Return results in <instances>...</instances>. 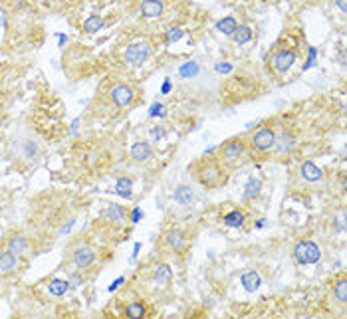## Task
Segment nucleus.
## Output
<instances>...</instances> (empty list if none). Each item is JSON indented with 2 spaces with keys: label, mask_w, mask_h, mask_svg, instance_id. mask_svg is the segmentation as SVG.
<instances>
[{
  "label": "nucleus",
  "mask_w": 347,
  "mask_h": 319,
  "mask_svg": "<svg viewBox=\"0 0 347 319\" xmlns=\"http://www.w3.org/2000/svg\"><path fill=\"white\" fill-rule=\"evenodd\" d=\"M197 179L201 181V184L203 186H207V188H216V186H220L222 182H224V171L220 169V165L216 163V161H203L201 165H199V169H197Z\"/></svg>",
  "instance_id": "obj_1"
},
{
  "label": "nucleus",
  "mask_w": 347,
  "mask_h": 319,
  "mask_svg": "<svg viewBox=\"0 0 347 319\" xmlns=\"http://www.w3.org/2000/svg\"><path fill=\"white\" fill-rule=\"evenodd\" d=\"M294 258L298 264L312 266V264H318L322 260V250L318 244H314L310 240H301L294 246Z\"/></svg>",
  "instance_id": "obj_2"
},
{
  "label": "nucleus",
  "mask_w": 347,
  "mask_h": 319,
  "mask_svg": "<svg viewBox=\"0 0 347 319\" xmlns=\"http://www.w3.org/2000/svg\"><path fill=\"white\" fill-rule=\"evenodd\" d=\"M147 58H149V44L147 42H135V44L127 46V50H125V62L133 68L143 66Z\"/></svg>",
  "instance_id": "obj_3"
},
{
  "label": "nucleus",
  "mask_w": 347,
  "mask_h": 319,
  "mask_svg": "<svg viewBox=\"0 0 347 319\" xmlns=\"http://www.w3.org/2000/svg\"><path fill=\"white\" fill-rule=\"evenodd\" d=\"M71 260L80 270H88L95 264V250L88 244H80L71 250Z\"/></svg>",
  "instance_id": "obj_4"
},
{
  "label": "nucleus",
  "mask_w": 347,
  "mask_h": 319,
  "mask_svg": "<svg viewBox=\"0 0 347 319\" xmlns=\"http://www.w3.org/2000/svg\"><path fill=\"white\" fill-rule=\"evenodd\" d=\"M109 95H111V101L115 103L117 107H127V105H131L133 99H135V91H133V88H129V86H125V84H117V86H113Z\"/></svg>",
  "instance_id": "obj_5"
},
{
  "label": "nucleus",
  "mask_w": 347,
  "mask_h": 319,
  "mask_svg": "<svg viewBox=\"0 0 347 319\" xmlns=\"http://www.w3.org/2000/svg\"><path fill=\"white\" fill-rule=\"evenodd\" d=\"M244 155V141L242 139H232L222 147V161L226 165H236Z\"/></svg>",
  "instance_id": "obj_6"
},
{
  "label": "nucleus",
  "mask_w": 347,
  "mask_h": 319,
  "mask_svg": "<svg viewBox=\"0 0 347 319\" xmlns=\"http://www.w3.org/2000/svg\"><path fill=\"white\" fill-rule=\"evenodd\" d=\"M294 64H296V52L294 50H280L272 58V68L278 73H286Z\"/></svg>",
  "instance_id": "obj_7"
},
{
  "label": "nucleus",
  "mask_w": 347,
  "mask_h": 319,
  "mask_svg": "<svg viewBox=\"0 0 347 319\" xmlns=\"http://www.w3.org/2000/svg\"><path fill=\"white\" fill-rule=\"evenodd\" d=\"M274 141H276V133L272 129H260L252 137V147L256 151H270L274 147Z\"/></svg>",
  "instance_id": "obj_8"
},
{
  "label": "nucleus",
  "mask_w": 347,
  "mask_h": 319,
  "mask_svg": "<svg viewBox=\"0 0 347 319\" xmlns=\"http://www.w3.org/2000/svg\"><path fill=\"white\" fill-rule=\"evenodd\" d=\"M296 147V137L292 135L290 131H282L280 135H276V141H274V149H276L280 155H288L292 153Z\"/></svg>",
  "instance_id": "obj_9"
},
{
  "label": "nucleus",
  "mask_w": 347,
  "mask_h": 319,
  "mask_svg": "<svg viewBox=\"0 0 347 319\" xmlns=\"http://www.w3.org/2000/svg\"><path fill=\"white\" fill-rule=\"evenodd\" d=\"M129 155H131V159L137 161V163H145V161L151 159L153 149H151V145H149L147 141H137V143H133V145H131Z\"/></svg>",
  "instance_id": "obj_10"
},
{
  "label": "nucleus",
  "mask_w": 347,
  "mask_h": 319,
  "mask_svg": "<svg viewBox=\"0 0 347 319\" xmlns=\"http://www.w3.org/2000/svg\"><path fill=\"white\" fill-rule=\"evenodd\" d=\"M141 14L145 18H159L163 14L161 0H141Z\"/></svg>",
  "instance_id": "obj_11"
},
{
  "label": "nucleus",
  "mask_w": 347,
  "mask_h": 319,
  "mask_svg": "<svg viewBox=\"0 0 347 319\" xmlns=\"http://www.w3.org/2000/svg\"><path fill=\"white\" fill-rule=\"evenodd\" d=\"M300 173H301V177H303L307 182H318V181H322V179H324L322 169H320L318 165H314L312 161H305V163L301 165Z\"/></svg>",
  "instance_id": "obj_12"
},
{
  "label": "nucleus",
  "mask_w": 347,
  "mask_h": 319,
  "mask_svg": "<svg viewBox=\"0 0 347 319\" xmlns=\"http://www.w3.org/2000/svg\"><path fill=\"white\" fill-rule=\"evenodd\" d=\"M16 268H18V256L12 254L10 250L2 252L0 254V272L10 273V272H16Z\"/></svg>",
  "instance_id": "obj_13"
},
{
  "label": "nucleus",
  "mask_w": 347,
  "mask_h": 319,
  "mask_svg": "<svg viewBox=\"0 0 347 319\" xmlns=\"http://www.w3.org/2000/svg\"><path fill=\"white\" fill-rule=\"evenodd\" d=\"M175 201H177L179 205L188 206L192 201H195V190H192L188 184H179V186L175 188Z\"/></svg>",
  "instance_id": "obj_14"
},
{
  "label": "nucleus",
  "mask_w": 347,
  "mask_h": 319,
  "mask_svg": "<svg viewBox=\"0 0 347 319\" xmlns=\"http://www.w3.org/2000/svg\"><path fill=\"white\" fill-rule=\"evenodd\" d=\"M240 284L244 286V290H246V292H256V290L260 288V284H262V280H260L258 272H254V270H248V272L242 273V277H240Z\"/></svg>",
  "instance_id": "obj_15"
},
{
  "label": "nucleus",
  "mask_w": 347,
  "mask_h": 319,
  "mask_svg": "<svg viewBox=\"0 0 347 319\" xmlns=\"http://www.w3.org/2000/svg\"><path fill=\"white\" fill-rule=\"evenodd\" d=\"M6 250H10L12 254H16V256H22V254L28 252V240L18 234V236H14V238H10V240H8Z\"/></svg>",
  "instance_id": "obj_16"
},
{
  "label": "nucleus",
  "mask_w": 347,
  "mask_h": 319,
  "mask_svg": "<svg viewBox=\"0 0 347 319\" xmlns=\"http://www.w3.org/2000/svg\"><path fill=\"white\" fill-rule=\"evenodd\" d=\"M68 290H69V282L68 280H62V277H56V280H52V282L48 284V292L56 297L66 296Z\"/></svg>",
  "instance_id": "obj_17"
},
{
  "label": "nucleus",
  "mask_w": 347,
  "mask_h": 319,
  "mask_svg": "<svg viewBox=\"0 0 347 319\" xmlns=\"http://www.w3.org/2000/svg\"><path fill=\"white\" fill-rule=\"evenodd\" d=\"M165 240H167L169 248H173V250H181V248L185 246V242H186L185 234H183L181 230H171V232H167Z\"/></svg>",
  "instance_id": "obj_18"
},
{
  "label": "nucleus",
  "mask_w": 347,
  "mask_h": 319,
  "mask_svg": "<svg viewBox=\"0 0 347 319\" xmlns=\"http://www.w3.org/2000/svg\"><path fill=\"white\" fill-rule=\"evenodd\" d=\"M103 216L107 218V220H111V222H123L125 220V216H127V212H125V208L119 205H109L105 210H103Z\"/></svg>",
  "instance_id": "obj_19"
},
{
  "label": "nucleus",
  "mask_w": 347,
  "mask_h": 319,
  "mask_svg": "<svg viewBox=\"0 0 347 319\" xmlns=\"http://www.w3.org/2000/svg\"><path fill=\"white\" fill-rule=\"evenodd\" d=\"M232 38H234V42H236L238 46L248 44V42L252 40V28H250V26H246V24H242V26H236V30H234Z\"/></svg>",
  "instance_id": "obj_20"
},
{
  "label": "nucleus",
  "mask_w": 347,
  "mask_h": 319,
  "mask_svg": "<svg viewBox=\"0 0 347 319\" xmlns=\"http://www.w3.org/2000/svg\"><path fill=\"white\" fill-rule=\"evenodd\" d=\"M171 277H173V272H171V268H169L167 264L157 266V268H155V272H153V282H155V284H159V286L169 284V282H171Z\"/></svg>",
  "instance_id": "obj_21"
},
{
  "label": "nucleus",
  "mask_w": 347,
  "mask_h": 319,
  "mask_svg": "<svg viewBox=\"0 0 347 319\" xmlns=\"http://www.w3.org/2000/svg\"><path fill=\"white\" fill-rule=\"evenodd\" d=\"M222 222L228 228H240L244 224V212L242 210H232V212L222 216Z\"/></svg>",
  "instance_id": "obj_22"
},
{
  "label": "nucleus",
  "mask_w": 347,
  "mask_h": 319,
  "mask_svg": "<svg viewBox=\"0 0 347 319\" xmlns=\"http://www.w3.org/2000/svg\"><path fill=\"white\" fill-rule=\"evenodd\" d=\"M115 192L123 198H131L133 196V182H131V179L121 177L115 184Z\"/></svg>",
  "instance_id": "obj_23"
},
{
  "label": "nucleus",
  "mask_w": 347,
  "mask_h": 319,
  "mask_svg": "<svg viewBox=\"0 0 347 319\" xmlns=\"http://www.w3.org/2000/svg\"><path fill=\"white\" fill-rule=\"evenodd\" d=\"M101 28H103V18H101L99 14L88 16L86 22H84V32H88V34H95V32H99Z\"/></svg>",
  "instance_id": "obj_24"
},
{
  "label": "nucleus",
  "mask_w": 347,
  "mask_h": 319,
  "mask_svg": "<svg viewBox=\"0 0 347 319\" xmlns=\"http://www.w3.org/2000/svg\"><path fill=\"white\" fill-rule=\"evenodd\" d=\"M260 190H262V181H260V179H254V177L248 179L246 186H244V198H246V201L254 198V196L260 194Z\"/></svg>",
  "instance_id": "obj_25"
},
{
  "label": "nucleus",
  "mask_w": 347,
  "mask_h": 319,
  "mask_svg": "<svg viewBox=\"0 0 347 319\" xmlns=\"http://www.w3.org/2000/svg\"><path fill=\"white\" fill-rule=\"evenodd\" d=\"M236 20L232 18V16H224L222 20H218L216 22V30L218 32H222V34H226V36H232L234 34V30H236Z\"/></svg>",
  "instance_id": "obj_26"
},
{
  "label": "nucleus",
  "mask_w": 347,
  "mask_h": 319,
  "mask_svg": "<svg viewBox=\"0 0 347 319\" xmlns=\"http://www.w3.org/2000/svg\"><path fill=\"white\" fill-rule=\"evenodd\" d=\"M199 71H201V66L197 62H186L179 68V75L185 77V79H190V77H197Z\"/></svg>",
  "instance_id": "obj_27"
},
{
  "label": "nucleus",
  "mask_w": 347,
  "mask_h": 319,
  "mask_svg": "<svg viewBox=\"0 0 347 319\" xmlns=\"http://www.w3.org/2000/svg\"><path fill=\"white\" fill-rule=\"evenodd\" d=\"M125 313H127V317H145V305L141 301H131L125 307Z\"/></svg>",
  "instance_id": "obj_28"
},
{
  "label": "nucleus",
  "mask_w": 347,
  "mask_h": 319,
  "mask_svg": "<svg viewBox=\"0 0 347 319\" xmlns=\"http://www.w3.org/2000/svg\"><path fill=\"white\" fill-rule=\"evenodd\" d=\"M333 297L339 301V303H345L347 301V282L345 280H339L333 288Z\"/></svg>",
  "instance_id": "obj_29"
},
{
  "label": "nucleus",
  "mask_w": 347,
  "mask_h": 319,
  "mask_svg": "<svg viewBox=\"0 0 347 319\" xmlns=\"http://www.w3.org/2000/svg\"><path fill=\"white\" fill-rule=\"evenodd\" d=\"M183 38V30L181 28H171L169 32H167V42L169 44H173V42H177V40H181Z\"/></svg>",
  "instance_id": "obj_30"
},
{
  "label": "nucleus",
  "mask_w": 347,
  "mask_h": 319,
  "mask_svg": "<svg viewBox=\"0 0 347 319\" xmlns=\"http://www.w3.org/2000/svg\"><path fill=\"white\" fill-rule=\"evenodd\" d=\"M149 115H151V117H165V115H167L165 105H163V103H153L151 109H149Z\"/></svg>",
  "instance_id": "obj_31"
},
{
  "label": "nucleus",
  "mask_w": 347,
  "mask_h": 319,
  "mask_svg": "<svg viewBox=\"0 0 347 319\" xmlns=\"http://www.w3.org/2000/svg\"><path fill=\"white\" fill-rule=\"evenodd\" d=\"M68 282H69V288H80V286L84 284V277H82L80 273H71Z\"/></svg>",
  "instance_id": "obj_32"
},
{
  "label": "nucleus",
  "mask_w": 347,
  "mask_h": 319,
  "mask_svg": "<svg viewBox=\"0 0 347 319\" xmlns=\"http://www.w3.org/2000/svg\"><path fill=\"white\" fill-rule=\"evenodd\" d=\"M214 69H216L218 73H230V71H232V64H228V62H218V64L214 66Z\"/></svg>",
  "instance_id": "obj_33"
},
{
  "label": "nucleus",
  "mask_w": 347,
  "mask_h": 319,
  "mask_svg": "<svg viewBox=\"0 0 347 319\" xmlns=\"http://www.w3.org/2000/svg\"><path fill=\"white\" fill-rule=\"evenodd\" d=\"M163 137H165V129H163L161 125H157V127L151 129V139L153 141H161Z\"/></svg>",
  "instance_id": "obj_34"
},
{
  "label": "nucleus",
  "mask_w": 347,
  "mask_h": 319,
  "mask_svg": "<svg viewBox=\"0 0 347 319\" xmlns=\"http://www.w3.org/2000/svg\"><path fill=\"white\" fill-rule=\"evenodd\" d=\"M316 58H318V50L316 48H310V58H307V64L303 66V69H310L316 64Z\"/></svg>",
  "instance_id": "obj_35"
},
{
  "label": "nucleus",
  "mask_w": 347,
  "mask_h": 319,
  "mask_svg": "<svg viewBox=\"0 0 347 319\" xmlns=\"http://www.w3.org/2000/svg\"><path fill=\"white\" fill-rule=\"evenodd\" d=\"M73 224H75V220H73V218H71V220H68V224H66V226L60 228V236H62V234H68L69 230L73 228Z\"/></svg>",
  "instance_id": "obj_36"
},
{
  "label": "nucleus",
  "mask_w": 347,
  "mask_h": 319,
  "mask_svg": "<svg viewBox=\"0 0 347 319\" xmlns=\"http://www.w3.org/2000/svg\"><path fill=\"white\" fill-rule=\"evenodd\" d=\"M171 88H173V86H171V79L167 77V79H165V84H163V88H161V93H163V95H165V93H169V91H171Z\"/></svg>",
  "instance_id": "obj_37"
},
{
  "label": "nucleus",
  "mask_w": 347,
  "mask_h": 319,
  "mask_svg": "<svg viewBox=\"0 0 347 319\" xmlns=\"http://www.w3.org/2000/svg\"><path fill=\"white\" fill-rule=\"evenodd\" d=\"M121 284H123V277H117L115 282H113V284L109 286V292H115V290L119 288V286H121Z\"/></svg>",
  "instance_id": "obj_38"
},
{
  "label": "nucleus",
  "mask_w": 347,
  "mask_h": 319,
  "mask_svg": "<svg viewBox=\"0 0 347 319\" xmlns=\"http://www.w3.org/2000/svg\"><path fill=\"white\" fill-rule=\"evenodd\" d=\"M139 218H141V210L135 208V210L131 212V220H133V222H139Z\"/></svg>",
  "instance_id": "obj_39"
},
{
  "label": "nucleus",
  "mask_w": 347,
  "mask_h": 319,
  "mask_svg": "<svg viewBox=\"0 0 347 319\" xmlns=\"http://www.w3.org/2000/svg\"><path fill=\"white\" fill-rule=\"evenodd\" d=\"M335 4H337V8H339L341 12H345V0H335Z\"/></svg>",
  "instance_id": "obj_40"
},
{
  "label": "nucleus",
  "mask_w": 347,
  "mask_h": 319,
  "mask_svg": "<svg viewBox=\"0 0 347 319\" xmlns=\"http://www.w3.org/2000/svg\"><path fill=\"white\" fill-rule=\"evenodd\" d=\"M78 125H80V119H75L73 123H71V133L75 135V131H78Z\"/></svg>",
  "instance_id": "obj_41"
},
{
  "label": "nucleus",
  "mask_w": 347,
  "mask_h": 319,
  "mask_svg": "<svg viewBox=\"0 0 347 319\" xmlns=\"http://www.w3.org/2000/svg\"><path fill=\"white\" fill-rule=\"evenodd\" d=\"M139 250H141V244H135V246H133V260H135V258H137V254H139Z\"/></svg>",
  "instance_id": "obj_42"
},
{
  "label": "nucleus",
  "mask_w": 347,
  "mask_h": 319,
  "mask_svg": "<svg viewBox=\"0 0 347 319\" xmlns=\"http://www.w3.org/2000/svg\"><path fill=\"white\" fill-rule=\"evenodd\" d=\"M58 40H60V46H64V44H66V40H68V38H66V36H58Z\"/></svg>",
  "instance_id": "obj_43"
},
{
  "label": "nucleus",
  "mask_w": 347,
  "mask_h": 319,
  "mask_svg": "<svg viewBox=\"0 0 347 319\" xmlns=\"http://www.w3.org/2000/svg\"><path fill=\"white\" fill-rule=\"evenodd\" d=\"M0 214H2V206H0Z\"/></svg>",
  "instance_id": "obj_44"
}]
</instances>
